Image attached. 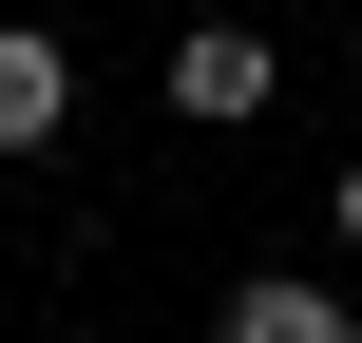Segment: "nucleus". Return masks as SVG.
Here are the masks:
<instances>
[{"label":"nucleus","mask_w":362,"mask_h":343,"mask_svg":"<svg viewBox=\"0 0 362 343\" xmlns=\"http://www.w3.org/2000/svg\"><path fill=\"white\" fill-rule=\"evenodd\" d=\"M172 115H191V134H248V115H267V38H248V19H191V38H172Z\"/></svg>","instance_id":"1"},{"label":"nucleus","mask_w":362,"mask_h":343,"mask_svg":"<svg viewBox=\"0 0 362 343\" xmlns=\"http://www.w3.org/2000/svg\"><path fill=\"white\" fill-rule=\"evenodd\" d=\"M57 115H76V76H57V38H38V19H0V153H38Z\"/></svg>","instance_id":"2"},{"label":"nucleus","mask_w":362,"mask_h":343,"mask_svg":"<svg viewBox=\"0 0 362 343\" xmlns=\"http://www.w3.org/2000/svg\"><path fill=\"white\" fill-rule=\"evenodd\" d=\"M210 343H362V306H344V286H229Z\"/></svg>","instance_id":"3"},{"label":"nucleus","mask_w":362,"mask_h":343,"mask_svg":"<svg viewBox=\"0 0 362 343\" xmlns=\"http://www.w3.org/2000/svg\"><path fill=\"white\" fill-rule=\"evenodd\" d=\"M344 248H362V153H344Z\"/></svg>","instance_id":"4"}]
</instances>
